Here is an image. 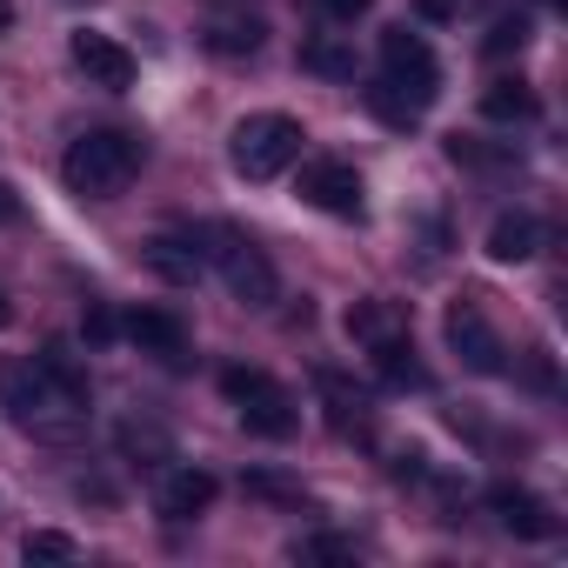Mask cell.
<instances>
[{
    "mask_svg": "<svg viewBox=\"0 0 568 568\" xmlns=\"http://www.w3.org/2000/svg\"><path fill=\"white\" fill-rule=\"evenodd\" d=\"M114 335V315L108 308H88V342H108Z\"/></svg>",
    "mask_w": 568,
    "mask_h": 568,
    "instance_id": "cell-30",
    "label": "cell"
},
{
    "mask_svg": "<svg viewBox=\"0 0 568 568\" xmlns=\"http://www.w3.org/2000/svg\"><path fill=\"white\" fill-rule=\"evenodd\" d=\"M322 8H328V14H335V21H362V14H368V8H375V0H322Z\"/></svg>",
    "mask_w": 568,
    "mask_h": 568,
    "instance_id": "cell-27",
    "label": "cell"
},
{
    "mask_svg": "<svg viewBox=\"0 0 568 568\" xmlns=\"http://www.w3.org/2000/svg\"><path fill=\"white\" fill-rule=\"evenodd\" d=\"M368 108H375L388 128H415V121H422V108H415L402 88H388V81H375V88H368Z\"/></svg>",
    "mask_w": 568,
    "mask_h": 568,
    "instance_id": "cell-22",
    "label": "cell"
},
{
    "mask_svg": "<svg viewBox=\"0 0 568 568\" xmlns=\"http://www.w3.org/2000/svg\"><path fill=\"white\" fill-rule=\"evenodd\" d=\"M488 508H495V521L508 528V535H521V541H548L561 521H555V508L535 495V488H515V481H495L488 488Z\"/></svg>",
    "mask_w": 568,
    "mask_h": 568,
    "instance_id": "cell-11",
    "label": "cell"
},
{
    "mask_svg": "<svg viewBox=\"0 0 568 568\" xmlns=\"http://www.w3.org/2000/svg\"><path fill=\"white\" fill-rule=\"evenodd\" d=\"M535 247H541V221L535 214H521V207L515 214H495V227H488V254L495 261L515 267V261H535Z\"/></svg>",
    "mask_w": 568,
    "mask_h": 568,
    "instance_id": "cell-16",
    "label": "cell"
},
{
    "mask_svg": "<svg viewBox=\"0 0 568 568\" xmlns=\"http://www.w3.org/2000/svg\"><path fill=\"white\" fill-rule=\"evenodd\" d=\"M382 81H388V88H402L415 108H428V101L442 94V68H435L428 41H422V34H408V28H388V34H382Z\"/></svg>",
    "mask_w": 568,
    "mask_h": 568,
    "instance_id": "cell-6",
    "label": "cell"
},
{
    "mask_svg": "<svg viewBox=\"0 0 568 568\" xmlns=\"http://www.w3.org/2000/svg\"><path fill=\"white\" fill-rule=\"evenodd\" d=\"M0 408L8 422L34 442H74L88 428V375L74 368V355L54 342L14 368H0Z\"/></svg>",
    "mask_w": 568,
    "mask_h": 568,
    "instance_id": "cell-1",
    "label": "cell"
},
{
    "mask_svg": "<svg viewBox=\"0 0 568 568\" xmlns=\"http://www.w3.org/2000/svg\"><path fill=\"white\" fill-rule=\"evenodd\" d=\"M121 335H128L141 355H161V362H181V348H187V328H181L168 308H134V315L121 322Z\"/></svg>",
    "mask_w": 568,
    "mask_h": 568,
    "instance_id": "cell-14",
    "label": "cell"
},
{
    "mask_svg": "<svg viewBox=\"0 0 568 568\" xmlns=\"http://www.w3.org/2000/svg\"><path fill=\"white\" fill-rule=\"evenodd\" d=\"M0 315H8V302H0Z\"/></svg>",
    "mask_w": 568,
    "mask_h": 568,
    "instance_id": "cell-33",
    "label": "cell"
},
{
    "mask_svg": "<svg viewBox=\"0 0 568 568\" xmlns=\"http://www.w3.org/2000/svg\"><path fill=\"white\" fill-rule=\"evenodd\" d=\"M481 48H488V61H508V54H521V48H528V21H521V14H508V21H495Z\"/></svg>",
    "mask_w": 568,
    "mask_h": 568,
    "instance_id": "cell-24",
    "label": "cell"
},
{
    "mask_svg": "<svg viewBox=\"0 0 568 568\" xmlns=\"http://www.w3.org/2000/svg\"><path fill=\"white\" fill-rule=\"evenodd\" d=\"M134 174H141V141L121 134V128H94L61 154V181L81 201H114V194H128Z\"/></svg>",
    "mask_w": 568,
    "mask_h": 568,
    "instance_id": "cell-2",
    "label": "cell"
},
{
    "mask_svg": "<svg viewBox=\"0 0 568 568\" xmlns=\"http://www.w3.org/2000/svg\"><path fill=\"white\" fill-rule=\"evenodd\" d=\"M481 114H488V121H501V128H521V121H535V114H541V101H535V88H528V81H488Z\"/></svg>",
    "mask_w": 568,
    "mask_h": 568,
    "instance_id": "cell-18",
    "label": "cell"
},
{
    "mask_svg": "<svg viewBox=\"0 0 568 568\" xmlns=\"http://www.w3.org/2000/svg\"><path fill=\"white\" fill-rule=\"evenodd\" d=\"M315 388H322V402H328V428H335L342 442H375V408H368V395H362L348 375L315 368Z\"/></svg>",
    "mask_w": 568,
    "mask_h": 568,
    "instance_id": "cell-10",
    "label": "cell"
},
{
    "mask_svg": "<svg viewBox=\"0 0 568 568\" xmlns=\"http://www.w3.org/2000/svg\"><path fill=\"white\" fill-rule=\"evenodd\" d=\"M221 395L241 408V428H247V435H261V442H288V435L302 428L295 395L281 388L267 368H227V375H221Z\"/></svg>",
    "mask_w": 568,
    "mask_h": 568,
    "instance_id": "cell-4",
    "label": "cell"
},
{
    "mask_svg": "<svg viewBox=\"0 0 568 568\" xmlns=\"http://www.w3.org/2000/svg\"><path fill=\"white\" fill-rule=\"evenodd\" d=\"M295 194H302L308 207H322V214H342V221L362 214V174H355V161H335V154L308 161L302 181H295Z\"/></svg>",
    "mask_w": 568,
    "mask_h": 568,
    "instance_id": "cell-8",
    "label": "cell"
},
{
    "mask_svg": "<svg viewBox=\"0 0 568 568\" xmlns=\"http://www.w3.org/2000/svg\"><path fill=\"white\" fill-rule=\"evenodd\" d=\"M201 254L221 267L227 295H234L241 308H274L281 274H274V261H267L254 241H241V234H227V227H201Z\"/></svg>",
    "mask_w": 568,
    "mask_h": 568,
    "instance_id": "cell-5",
    "label": "cell"
},
{
    "mask_svg": "<svg viewBox=\"0 0 568 568\" xmlns=\"http://www.w3.org/2000/svg\"><path fill=\"white\" fill-rule=\"evenodd\" d=\"M541 8H561V0H541Z\"/></svg>",
    "mask_w": 568,
    "mask_h": 568,
    "instance_id": "cell-32",
    "label": "cell"
},
{
    "mask_svg": "<svg viewBox=\"0 0 568 568\" xmlns=\"http://www.w3.org/2000/svg\"><path fill=\"white\" fill-rule=\"evenodd\" d=\"M68 54H74V68L88 74V88H108V94H128V88H134V54H128L114 34L81 28V34L68 41Z\"/></svg>",
    "mask_w": 568,
    "mask_h": 568,
    "instance_id": "cell-9",
    "label": "cell"
},
{
    "mask_svg": "<svg viewBox=\"0 0 568 568\" xmlns=\"http://www.w3.org/2000/svg\"><path fill=\"white\" fill-rule=\"evenodd\" d=\"M14 221H21V194L0 181V227H14Z\"/></svg>",
    "mask_w": 568,
    "mask_h": 568,
    "instance_id": "cell-29",
    "label": "cell"
},
{
    "mask_svg": "<svg viewBox=\"0 0 568 568\" xmlns=\"http://www.w3.org/2000/svg\"><path fill=\"white\" fill-rule=\"evenodd\" d=\"M415 8H422V21H455L462 0H415Z\"/></svg>",
    "mask_w": 568,
    "mask_h": 568,
    "instance_id": "cell-28",
    "label": "cell"
},
{
    "mask_svg": "<svg viewBox=\"0 0 568 568\" xmlns=\"http://www.w3.org/2000/svg\"><path fill=\"white\" fill-rule=\"evenodd\" d=\"M121 455L134 462V468H161V462H174V442L161 435V428H148V422H121Z\"/></svg>",
    "mask_w": 568,
    "mask_h": 568,
    "instance_id": "cell-21",
    "label": "cell"
},
{
    "mask_svg": "<svg viewBox=\"0 0 568 568\" xmlns=\"http://www.w3.org/2000/svg\"><path fill=\"white\" fill-rule=\"evenodd\" d=\"M402 328H408L402 308L382 302V295H368V302L348 308V342H362V348H375V342H388V335H402Z\"/></svg>",
    "mask_w": 568,
    "mask_h": 568,
    "instance_id": "cell-19",
    "label": "cell"
},
{
    "mask_svg": "<svg viewBox=\"0 0 568 568\" xmlns=\"http://www.w3.org/2000/svg\"><path fill=\"white\" fill-rule=\"evenodd\" d=\"M0 28H14V0H0Z\"/></svg>",
    "mask_w": 568,
    "mask_h": 568,
    "instance_id": "cell-31",
    "label": "cell"
},
{
    "mask_svg": "<svg viewBox=\"0 0 568 568\" xmlns=\"http://www.w3.org/2000/svg\"><path fill=\"white\" fill-rule=\"evenodd\" d=\"M302 121L295 114H241L234 134H227V161L241 181H274V174H288L302 161Z\"/></svg>",
    "mask_w": 568,
    "mask_h": 568,
    "instance_id": "cell-3",
    "label": "cell"
},
{
    "mask_svg": "<svg viewBox=\"0 0 568 568\" xmlns=\"http://www.w3.org/2000/svg\"><path fill=\"white\" fill-rule=\"evenodd\" d=\"M295 555L302 561H355V541L348 535H308V541H295Z\"/></svg>",
    "mask_w": 568,
    "mask_h": 568,
    "instance_id": "cell-25",
    "label": "cell"
},
{
    "mask_svg": "<svg viewBox=\"0 0 568 568\" xmlns=\"http://www.w3.org/2000/svg\"><path fill=\"white\" fill-rule=\"evenodd\" d=\"M247 495H267V501H302V488L274 481V475H247Z\"/></svg>",
    "mask_w": 568,
    "mask_h": 568,
    "instance_id": "cell-26",
    "label": "cell"
},
{
    "mask_svg": "<svg viewBox=\"0 0 568 568\" xmlns=\"http://www.w3.org/2000/svg\"><path fill=\"white\" fill-rule=\"evenodd\" d=\"M302 68L328 74V81H355V48L342 34H315V41H302Z\"/></svg>",
    "mask_w": 568,
    "mask_h": 568,
    "instance_id": "cell-20",
    "label": "cell"
},
{
    "mask_svg": "<svg viewBox=\"0 0 568 568\" xmlns=\"http://www.w3.org/2000/svg\"><path fill=\"white\" fill-rule=\"evenodd\" d=\"M141 261L161 274V281H194L201 274V227H187V234H154L148 247H141Z\"/></svg>",
    "mask_w": 568,
    "mask_h": 568,
    "instance_id": "cell-15",
    "label": "cell"
},
{
    "mask_svg": "<svg viewBox=\"0 0 568 568\" xmlns=\"http://www.w3.org/2000/svg\"><path fill=\"white\" fill-rule=\"evenodd\" d=\"M368 362H375V375H382L388 388H422V382H428V375H422V362H415L408 328H402V335H388V342H375V348H368Z\"/></svg>",
    "mask_w": 568,
    "mask_h": 568,
    "instance_id": "cell-17",
    "label": "cell"
},
{
    "mask_svg": "<svg viewBox=\"0 0 568 568\" xmlns=\"http://www.w3.org/2000/svg\"><path fill=\"white\" fill-rule=\"evenodd\" d=\"M21 555H28V561H74L81 548H74V535H61V528H34V535L21 541Z\"/></svg>",
    "mask_w": 568,
    "mask_h": 568,
    "instance_id": "cell-23",
    "label": "cell"
},
{
    "mask_svg": "<svg viewBox=\"0 0 568 568\" xmlns=\"http://www.w3.org/2000/svg\"><path fill=\"white\" fill-rule=\"evenodd\" d=\"M261 41H267V21L261 14H207V28H201V48L221 54V61L261 54Z\"/></svg>",
    "mask_w": 568,
    "mask_h": 568,
    "instance_id": "cell-13",
    "label": "cell"
},
{
    "mask_svg": "<svg viewBox=\"0 0 568 568\" xmlns=\"http://www.w3.org/2000/svg\"><path fill=\"white\" fill-rule=\"evenodd\" d=\"M442 335H448V348H455V362H462L468 375H501V368H508V348H501V335L488 328L481 302H455V308L442 315Z\"/></svg>",
    "mask_w": 568,
    "mask_h": 568,
    "instance_id": "cell-7",
    "label": "cell"
},
{
    "mask_svg": "<svg viewBox=\"0 0 568 568\" xmlns=\"http://www.w3.org/2000/svg\"><path fill=\"white\" fill-rule=\"evenodd\" d=\"M214 495H221V481L207 475V468H168L161 475V515L168 521H194V515H207L214 508Z\"/></svg>",
    "mask_w": 568,
    "mask_h": 568,
    "instance_id": "cell-12",
    "label": "cell"
}]
</instances>
